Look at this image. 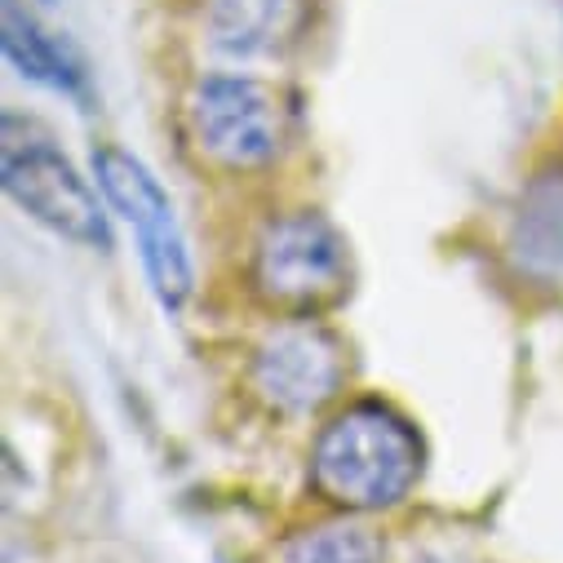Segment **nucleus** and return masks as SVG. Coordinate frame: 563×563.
<instances>
[{
	"label": "nucleus",
	"mask_w": 563,
	"mask_h": 563,
	"mask_svg": "<svg viewBox=\"0 0 563 563\" xmlns=\"http://www.w3.org/2000/svg\"><path fill=\"white\" fill-rule=\"evenodd\" d=\"M421 457L427 453L408 417H399L390 404L360 399L320 431L311 484L342 510H386L412 493Z\"/></svg>",
	"instance_id": "obj_1"
},
{
	"label": "nucleus",
	"mask_w": 563,
	"mask_h": 563,
	"mask_svg": "<svg viewBox=\"0 0 563 563\" xmlns=\"http://www.w3.org/2000/svg\"><path fill=\"white\" fill-rule=\"evenodd\" d=\"M351 289V253L324 213H285L253 244V294L289 320H316Z\"/></svg>",
	"instance_id": "obj_2"
},
{
	"label": "nucleus",
	"mask_w": 563,
	"mask_h": 563,
	"mask_svg": "<svg viewBox=\"0 0 563 563\" xmlns=\"http://www.w3.org/2000/svg\"><path fill=\"white\" fill-rule=\"evenodd\" d=\"M0 183H5V196L41 227H49L76 244H93V249L107 244V218H102L89 183L76 174V165L49 137H41L19 115H5Z\"/></svg>",
	"instance_id": "obj_3"
},
{
	"label": "nucleus",
	"mask_w": 563,
	"mask_h": 563,
	"mask_svg": "<svg viewBox=\"0 0 563 563\" xmlns=\"http://www.w3.org/2000/svg\"><path fill=\"white\" fill-rule=\"evenodd\" d=\"M93 178L102 187V196L111 200V209L129 222L137 253H143V266L152 275V289L165 307H183L191 285H196V271H191V253L187 240L178 231L174 205L161 191V183L152 178V169L143 161H133L115 147H98L93 152Z\"/></svg>",
	"instance_id": "obj_4"
},
{
	"label": "nucleus",
	"mask_w": 563,
	"mask_h": 563,
	"mask_svg": "<svg viewBox=\"0 0 563 563\" xmlns=\"http://www.w3.org/2000/svg\"><path fill=\"white\" fill-rule=\"evenodd\" d=\"M191 137L222 169H262L285 143L279 93L253 76H209L191 93Z\"/></svg>",
	"instance_id": "obj_5"
},
{
	"label": "nucleus",
	"mask_w": 563,
	"mask_h": 563,
	"mask_svg": "<svg viewBox=\"0 0 563 563\" xmlns=\"http://www.w3.org/2000/svg\"><path fill=\"white\" fill-rule=\"evenodd\" d=\"M346 382L342 342L316 320H285L253 351V386L279 412H316Z\"/></svg>",
	"instance_id": "obj_6"
},
{
	"label": "nucleus",
	"mask_w": 563,
	"mask_h": 563,
	"mask_svg": "<svg viewBox=\"0 0 563 563\" xmlns=\"http://www.w3.org/2000/svg\"><path fill=\"white\" fill-rule=\"evenodd\" d=\"M506 249L528 279L563 285V161L537 169L523 183Z\"/></svg>",
	"instance_id": "obj_7"
},
{
	"label": "nucleus",
	"mask_w": 563,
	"mask_h": 563,
	"mask_svg": "<svg viewBox=\"0 0 563 563\" xmlns=\"http://www.w3.org/2000/svg\"><path fill=\"white\" fill-rule=\"evenodd\" d=\"M302 0H205L209 45L227 58H262L275 54L298 32Z\"/></svg>",
	"instance_id": "obj_8"
},
{
	"label": "nucleus",
	"mask_w": 563,
	"mask_h": 563,
	"mask_svg": "<svg viewBox=\"0 0 563 563\" xmlns=\"http://www.w3.org/2000/svg\"><path fill=\"white\" fill-rule=\"evenodd\" d=\"M0 45H5V58L27 76V80H41L49 89H80V63L71 54V45L54 32H45L36 23V14H27L19 0H5V23H0Z\"/></svg>",
	"instance_id": "obj_9"
},
{
	"label": "nucleus",
	"mask_w": 563,
	"mask_h": 563,
	"mask_svg": "<svg viewBox=\"0 0 563 563\" xmlns=\"http://www.w3.org/2000/svg\"><path fill=\"white\" fill-rule=\"evenodd\" d=\"M279 563H382V545L373 532L355 523H329L294 537L285 554H279Z\"/></svg>",
	"instance_id": "obj_10"
}]
</instances>
